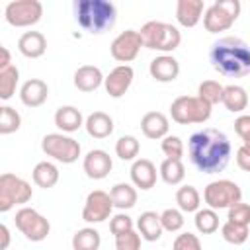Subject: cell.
I'll use <instances>...</instances> for the list:
<instances>
[{"label":"cell","instance_id":"obj_1","mask_svg":"<svg viewBox=\"0 0 250 250\" xmlns=\"http://www.w3.org/2000/svg\"><path fill=\"white\" fill-rule=\"evenodd\" d=\"M188 154L191 164L203 174H219L227 168L232 146L229 137L213 127L193 133L188 141Z\"/></svg>","mask_w":250,"mask_h":250},{"label":"cell","instance_id":"obj_2","mask_svg":"<svg viewBox=\"0 0 250 250\" xmlns=\"http://www.w3.org/2000/svg\"><path fill=\"white\" fill-rule=\"evenodd\" d=\"M213 68L227 78H242L250 74V47L240 37H221L209 49Z\"/></svg>","mask_w":250,"mask_h":250},{"label":"cell","instance_id":"obj_3","mask_svg":"<svg viewBox=\"0 0 250 250\" xmlns=\"http://www.w3.org/2000/svg\"><path fill=\"white\" fill-rule=\"evenodd\" d=\"M74 20L92 35L113 29L117 21V8L109 0H74Z\"/></svg>","mask_w":250,"mask_h":250},{"label":"cell","instance_id":"obj_4","mask_svg":"<svg viewBox=\"0 0 250 250\" xmlns=\"http://www.w3.org/2000/svg\"><path fill=\"white\" fill-rule=\"evenodd\" d=\"M141 39H143V45L146 49H152V51H160L162 55H170L172 51H176L182 43V33L176 25L172 23H166V21H146L143 27H141Z\"/></svg>","mask_w":250,"mask_h":250},{"label":"cell","instance_id":"obj_5","mask_svg":"<svg viewBox=\"0 0 250 250\" xmlns=\"http://www.w3.org/2000/svg\"><path fill=\"white\" fill-rule=\"evenodd\" d=\"M240 10H242V4L238 0H215L211 6L205 8L203 25L209 33L227 31L238 20Z\"/></svg>","mask_w":250,"mask_h":250},{"label":"cell","instance_id":"obj_6","mask_svg":"<svg viewBox=\"0 0 250 250\" xmlns=\"http://www.w3.org/2000/svg\"><path fill=\"white\" fill-rule=\"evenodd\" d=\"M211 105L205 104L199 96H178L170 104V115L180 125L205 123L211 117Z\"/></svg>","mask_w":250,"mask_h":250},{"label":"cell","instance_id":"obj_7","mask_svg":"<svg viewBox=\"0 0 250 250\" xmlns=\"http://www.w3.org/2000/svg\"><path fill=\"white\" fill-rule=\"evenodd\" d=\"M33 197V188L23 178L4 172L0 176V213H8L16 205H23Z\"/></svg>","mask_w":250,"mask_h":250},{"label":"cell","instance_id":"obj_8","mask_svg":"<svg viewBox=\"0 0 250 250\" xmlns=\"http://www.w3.org/2000/svg\"><path fill=\"white\" fill-rule=\"evenodd\" d=\"M203 201L207 203V207H211L215 211L229 209L242 201V189L232 180H215L205 186Z\"/></svg>","mask_w":250,"mask_h":250},{"label":"cell","instance_id":"obj_9","mask_svg":"<svg viewBox=\"0 0 250 250\" xmlns=\"http://www.w3.org/2000/svg\"><path fill=\"white\" fill-rule=\"evenodd\" d=\"M41 150L62 164H72L80 156V143L64 133H47L41 139Z\"/></svg>","mask_w":250,"mask_h":250},{"label":"cell","instance_id":"obj_10","mask_svg":"<svg viewBox=\"0 0 250 250\" xmlns=\"http://www.w3.org/2000/svg\"><path fill=\"white\" fill-rule=\"evenodd\" d=\"M16 229L31 242H41L51 232V223L33 207H21L16 211Z\"/></svg>","mask_w":250,"mask_h":250},{"label":"cell","instance_id":"obj_11","mask_svg":"<svg viewBox=\"0 0 250 250\" xmlns=\"http://www.w3.org/2000/svg\"><path fill=\"white\" fill-rule=\"evenodd\" d=\"M43 16V4L39 0H12L4 8V18L14 27H31Z\"/></svg>","mask_w":250,"mask_h":250},{"label":"cell","instance_id":"obj_12","mask_svg":"<svg viewBox=\"0 0 250 250\" xmlns=\"http://www.w3.org/2000/svg\"><path fill=\"white\" fill-rule=\"evenodd\" d=\"M111 211H113V201H111L109 193L104 189H94L88 193V197L84 201L82 219L90 225L104 223L105 219L111 217Z\"/></svg>","mask_w":250,"mask_h":250},{"label":"cell","instance_id":"obj_13","mask_svg":"<svg viewBox=\"0 0 250 250\" xmlns=\"http://www.w3.org/2000/svg\"><path fill=\"white\" fill-rule=\"evenodd\" d=\"M143 45V39H141V33L135 31V29H125L121 31L109 45V53L111 57L117 61V62H131L137 59L139 51H141Z\"/></svg>","mask_w":250,"mask_h":250},{"label":"cell","instance_id":"obj_14","mask_svg":"<svg viewBox=\"0 0 250 250\" xmlns=\"http://www.w3.org/2000/svg\"><path fill=\"white\" fill-rule=\"evenodd\" d=\"M133 78H135L133 66H129V64H117V66L105 76V80H104L105 92H107L111 98H121V96H125L127 90L131 88Z\"/></svg>","mask_w":250,"mask_h":250},{"label":"cell","instance_id":"obj_15","mask_svg":"<svg viewBox=\"0 0 250 250\" xmlns=\"http://www.w3.org/2000/svg\"><path fill=\"white\" fill-rule=\"evenodd\" d=\"M82 168H84V172L90 180H104L111 172L113 160H111L109 152H105L102 148H94L84 156Z\"/></svg>","mask_w":250,"mask_h":250},{"label":"cell","instance_id":"obj_16","mask_svg":"<svg viewBox=\"0 0 250 250\" xmlns=\"http://www.w3.org/2000/svg\"><path fill=\"white\" fill-rule=\"evenodd\" d=\"M148 72L156 82H162V84L174 82L178 78V74H180V62L172 55H158V57H154L150 61Z\"/></svg>","mask_w":250,"mask_h":250},{"label":"cell","instance_id":"obj_17","mask_svg":"<svg viewBox=\"0 0 250 250\" xmlns=\"http://www.w3.org/2000/svg\"><path fill=\"white\" fill-rule=\"evenodd\" d=\"M131 182L135 188L146 191L150 188H154L156 184V178H158V172H156V166L148 160V158H137L133 164H131Z\"/></svg>","mask_w":250,"mask_h":250},{"label":"cell","instance_id":"obj_18","mask_svg":"<svg viewBox=\"0 0 250 250\" xmlns=\"http://www.w3.org/2000/svg\"><path fill=\"white\" fill-rule=\"evenodd\" d=\"M49 98V86L41 78H29L20 88V100L27 107H39Z\"/></svg>","mask_w":250,"mask_h":250},{"label":"cell","instance_id":"obj_19","mask_svg":"<svg viewBox=\"0 0 250 250\" xmlns=\"http://www.w3.org/2000/svg\"><path fill=\"white\" fill-rule=\"evenodd\" d=\"M141 131L146 139L158 141L164 139L166 135H170V121L162 111H146L141 119Z\"/></svg>","mask_w":250,"mask_h":250},{"label":"cell","instance_id":"obj_20","mask_svg":"<svg viewBox=\"0 0 250 250\" xmlns=\"http://www.w3.org/2000/svg\"><path fill=\"white\" fill-rule=\"evenodd\" d=\"M205 14L203 0H178L176 4V20L182 27H195Z\"/></svg>","mask_w":250,"mask_h":250},{"label":"cell","instance_id":"obj_21","mask_svg":"<svg viewBox=\"0 0 250 250\" xmlns=\"http://www.w3.org/2000/svg\"><path fill=\"white\" fill-rule=\"evenodd\" d=\"M18 51L27 59H39L47 51V39L41 31H25L18 39Z\"/></svg>","mask_w":250,"mask_h":250},{"label":"cell","instance_id":"obj_22","mask_svg":"<svg viewBox=\"0 0 250 250\" xmlns=\"http://www.w3.org/2000/svg\"><path fill=\"white\" fill-rule=\"evenodd\" d=\"M104 80H105V76L94 64H82L74 72V86L80 92H94L104 84Z\"/></svg>","mask_w":250,"mask_h":250},{"label":"cell","instance_id":"obj_23","mask_svg":"<svg viewBox=\"0 0 250 250\" xmlns=\"http://www.w3.org/2000/svg\"><path fill=\"white\" fill-rule=\"evenodd\" d=\"M162 223L156 211H143L137 219V232L146 242H156L162 236Z\"/></svg>","mask_w":250,"mask_h":250},{"label":"cell","instance_id":"obj_24","mask_svg":"<svg viewBox=\"0 0 250 250\" xmlns=\"http://www.w3.org/2000/svg\"><path fill=\"white\" fill-rule=\"evenodd\" d=\"M84 117L82 111L74 105H61L55 111V125L62 131V133H74L84 125Z\"/></svg>","mask_w":250,"mask_h":250},{"label":"cell","instance_id":"obj_25","mask_svg":"<svg viewBox=\"0 0 250 250\" xmlns=\"http://www.w3.org/2000/svg\"><path fill=\"white\" fill-rule=\"evenodd\" d=\"M86 133L94 139H107L113 133V119L105 111H94L86 117Z\"/></svg>","mask_w":250,"mask_h":250},{"label":"cell","instance_id":"obj_26","mask_svg":"<svg viewBox=\"0 0 250 250\" xmlns=\"http://www.w3.org/2000/svg\"><path fill=\"white\" fill-rule=\"evenodd\" d=\"M109 197L113 201V207L125 211V209H131L135 207L137 203V188L133 184H127V182H121V184H115L111 189H109Z\"/></svg>","mask_w":250,"mask_h":250},{"label":"cell","instance_id":"obj_27","mask_svg":"<svg viewBox=\"0 0 250 250\" xmlns=\"http://www.w3.org/2000/svg\"><path fill=\"white\" fill-rule=\"evenodd\" d=\"M230 113H242L248 105V94L242 86L238 84H229L225 86L223 92V102H221Z\"/></svg>","mask_w":250,"mask_h":250},{"label":"cell","instance_id":"obj_28","mask_svg":"<svg viewBox=\"0 0 250 250\" xmlns=\"http://www.w3.org/2000/svg\"><path fill=\"white\" fill-rule=\"evenodd\" d=\"M31 178H33V184L37 188L49 189V188L57 186V182H59V168L53 162H49V160L37 162L33 172H31Z\"/></svg>","mask_w":250,"mask_h":250},{"label":"cell","instance_id":"obj_29","mask_svg":"<svg viewBox=\"0 0 250 250\" xmlns=\"http://www.w3.org/2000/svg\"><path fill=\"white\" fill-rule=\"evenodd\" d=\"M158 176H160L162 182L168 184V186H178V184H182L184 178H186L184 162L178 160V158H164V160L160 162Z\"/></svg>","mask_w":250,"mask_h":250},{"label":"cell","instance_id":"obj_30","mask_svg":"<svg viewBox=\"0 0 250 250\" xmlns=\"http://www.w3.org/2000/svg\"><path fill=\"white\" fill-rule=\"evenodd\" d=\"M102 236L94 227L78 229L72 236V250H100Z\"/></svg>","mask_w":250,"mask_h":250},{"label":"cell","instance_id":"obj_31","mask_svg":"<svg viewBox=\"0 0 250 250\" xmlns=\"http://www.w3.org/2000/svg\"><path fill=\"white\" fill-rule=\"evenodd\" d=\"M176 203L182 213H195L201 205V195L193 186H182L176 191Z\"/></svg>","mask_w":250,"mask_h":250},{"label":"cell","instance_id":"obj_32","mask_svg":"<svg viewBox=\"0 0 250 250\" xmlns=\"http://www.w3.org/2000/svg\"><path fill=\"white\" fill-rule=\"evenodd\" d=\"M193 223H195V229L201 234H213V232L219 230V215L211 207H203V209L195 211Z\"/></svg>","mask_w":250,"mask_h":250},{"label":"cell","instance_id":"obj_33","mask_svg":"<svg viewBox=\"0 0 250 250\" xmlns=\"http://www.w3.org/2000/svg\"><path fill=\"white\" fill-rule=\"evenodd\" d=\"M18 82H20V70L14 64L0 70V100L8 102L16 94Z\"/></svg>","mask_w":250,"mask_h":250},{"label":"cell","instance_id":"obj_34","mask_svg":"<svg viewBox=\"0 0 250 250\" xmlns=\"http://www.w3.org/2000/svg\"><path fill=\"white\" fill-rule=\"evenodd\" d=\"M223 92H225V86L219 84L217 80H203L199 86H197V96L209 104L211 107L215 104H221L223 102Z\"/></svg>","mask_w":250,"mask_h":250},{"label":"cell","instance_id":"obj_35","mask_svg":"<svg viewBox=\"0 0 250 250\" xmlns=\"http://www.w3.org/2000/svg\"><path fill=\"white\" fill-rule=\"evenodd\" d=\"M139 150H141V143L133 135H123L115 143V154L121 160H133L135 162L137 156H139Z\"/></svg>","mask_w":250,"mask_h":250},{"label":"cell","instance_id":"obj_36","mask_svg":"<svg viewBox=\"0 0 250 250\" xmlns=\"http://www.w3.org/2000/svg\"><path fill=\"white\" fill-rule=\"evenodd\" d=\"M221 236H223L229 244L238 246V244H244V242L248 240L250 232H248V227H246V225H238V223L227 221V223L221 225Z\"/></svg>","mask_w":250,"mask_h":250},{"label":"cell","instance_id":"obj_37","mask_svg":"<svg viewBox=\"0 0 250 250\" xmlns=\"http://www.w3.org/2000/svg\"><path fill=\"white\" fill-rule=\"evenodd\" d=\"M21 127V115L12 105L0 107V135H12Z\"/></svg>","mask_w":250,"mask_h":250},{"label":"cell","instance_id":"obj_38","mask_svg":"<svg viewBox=\"0 0 250 250\" xmlns=\"http://www.w3.org/2000/svg\"><path fill=\"white\" fill-rule=\"evenodd\" d=\"M160 223H162V229L168 230V232H178L186 219H184V213L180 209H174V207H168L160 213Z\"/></svg>","mask_w":250,"mask_h":250},{"label":"cell","instance_id":"obj_39","mask_svg":"<svg viewBox=\"0 0 250 250\" xmlns=\"http://www.w3.org/2000/svg\"><path fill=\"white\" fill-rule=\"evenodd\" d=\"M160 148L166 154V158H178V160H182V156H184V141L178 135H166L160 141Z\"/></svg>","mask_w":250,"mask_h":250},{"label":"cell","instance_id":"obj_40","mask_svg":"<svg viewBox=\"0 0 250 250\" xmlns=\"http://www.w3.org/2000/svg\"><path fill=\"white\" fill-rule=\"evenodd\" d=\"M133 229H135V223L127 213H117V215H113L109 219V230H111L113 236H119V234L129 232Z\"/></svg>","mask_w":250,"mask_h":250},{"label":"cell","instance_id":"obj_41","mask_svg":"<svg viewBox=\"0 0 250 250\" xmlns=\"http://www.w3.org/2000/svg\"><path fill=\"white\" fill-rule=\"evenodd\" d=\"M115 250H141V234L133 229L115 236Z\"/></svg>","mask_w":250,"mask_h":250},{"label":"cell","instance_id":"obj_42","mask_svg":"<svg viewBox=\"0 0 250 250\" xmlns=\"http://www.w3.org/2000/svg\"><path fill=\"white\" fill-rule=\"evenodd\" d=\"M172 250H203L201 248V240L197 234L193 232H182L176 236L174 244H172Z\"/></svg>","mask_w":250,"mask_h":250},{"label":"cell","instance_id":"obj_43","mask_svg":"<svg viewBox=\"0 0 250 250\" xmlns=\"http://www.w3.org/2000/svg\"><path fill=\"white\" fill-rule=\"evenodd\" d=\"M227 221H232V223H238V225H250V205L248 203H236L232 207H229V215H227Z\"/></svg>","mask_w":250,"mask_h":250},{"label":"cell","instance_id":"obj_44","mask_svg":"<svg viewBox=\"0 0 250 250\" xmlns=\"http://www.w3.org/2000/svg\"><path fill=\"white\" fill-rule=\"evenodd\" d=\"M234 131L240 139L248 137L250 135V115H238L234 119Z\"/></svg>","mask_w":250,"mask_h":250},{"label":"cell","instance_id":"obj_45","mask_svg":"<svg viewBox=\"0 0 250 250\" xmlns=\"http://www.w3.org/2000/svg\"><path fill=\"white\" fill-rule=\"evenodd\" d=\"M236 164L240 170L244 172H250V148L248 146H238L236 148Z\"/></svg>","mask_w":250,"mask_h":250},{"label":"cell","instance_id":"obj_46","mask_svg":"<svg viewBox=\"0 0 250 250\" xmlns=\"http://www.w3.org/2000/svg\"><path fill=\"white\" fill-rule=\"evenodd\" d=\"M12 66V57H10V51L8 47H0V70Z\"/></svg>","mask_w":250,"mask_h":250},{"label":"cell","instance_id":"obj_47","mask_svg":"<svg viewBox=\"0 0 250 250\" xmlns=\"http://www.w3.org/2000/svg\"><path fill=\"white\" fill-rule=\"evenodd\" d=\"M0 234H2V244H0V250H8L10 246V230L6 225H0Z\"/></svg>","mask_w":250,"mask_h":250},{"label":"cell","instance_id":"obj_48","mask_svg":"<svg viewBox=\"0 0 250 250\" xmlns=\"http://www.w3.org/2000/svg\"><path fill=\"white\" fill-rule=\"evenodd\" d=\"M242 145H244V146H248V148H250V135H248V137H244V139H242Z\"/></svg>","mask_w":250,"mask_h":250}]
</instances>
